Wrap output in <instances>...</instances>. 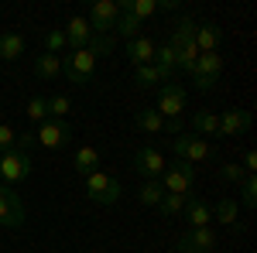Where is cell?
Here are the masks:
<instances>
[{
	"label": "cell",
	"mask_w": 257,
	"mask_h": 253,
	"mask_svg": "<svg viewBox=\"0 0 257 253\" xmlns=\"http://www.w3.org/2000/svg\"><path fill=\"white\" fill-rule=\"evenodd\" d=\"M172 52L178 55V69L189 76V69L196 65V59L202 55L196 48V18H189V14H182V21H178L175 28H172V38L165 41Z\"/></svg>",
	"instance_id": "obj_1"
},
{
	"label": "cell",
	"mask_w": 257,
	"mask_h": 253,
	"mask_svg": "<svg viewBox=\"0 0 257 253\" xmlns=\"http://www.w3.org/2000/svg\"><path fill=\"white\" fill-rule=\"evenodd\" d=\"M31 171H35V157L28 154V151H7V154H0V185L14 188Z\"/></svg>",
	"instance_id": "obj_2"
},
{
	"label": "cell",
	"mask_w": 257,
	"mask_h": 253,
	"mask_svg": "<svg viewBox=\"0 0 257 253\" xmlns=\"http://www.w3.org/2000/svg\"><path fill=\"white\" fill-rule=\"evenodd\" d=\"M120 195H123V185H120L113 175H106V171L86 175V198H89V202H96V205H113V202H120Z\"/></svg>",
	"instance_id": "obj_3"
},
{
	"label": "cell",
	"mask_w": 257,
	"mask_h": 253,
	"mask_svg": "<svg viewBox=\"0 0 257 253\" xmlns=\"http://www.w3.org/2000/svg\"><path fill=\"white\" fill-rule=\"evenodd\" d=\"M93 72H96V59L89 48H79V52H69L62 55V76L76 86H89L93 82Z\"/></svg>",
	"instance_id": "obj_4"
},
{
	"label": "cell",
	"mask_w": 257,
	"mask_h": 253,
	"mask_svg": "<svg viewBox=\"0 0 257 253\" xmlns=\"http://www.w3.org/2000/svg\"><path fill=\"white\" fill-rule=\"evenodd\" d=\"M161 188L165 192H175V195H189L192 192V185H196V168L189 164V161H175V164H165V171H161Z\"/></svg>",
	"instance_id": "obj_5"
},
{
	"label": "cell",
	"mask_w": 257,
	"mask_h": 253,
	"mask_svg": "<svg viewBox=\"0 0 257 253\" xmlns=\"http://www.w3.org/2000/svg\"><path fill=\"white\" fill-rule=\"evenodd\" d=\"M35 140L41 147H48V151H62V147L72 144V123L69 120H45L35 130Z\"/></svg>",
	"instance_id": "obj_6"
},
{
	"label": "cell",
	"mask_w": 257,
	"mask_h": 253,
	"mask_svg": "<svg viewBox=\"0 0 257 253\" xmlns=\"http://www.w3.org/2000/svg\"><path fill=\"white\" fill-rule=\"evenodd\" d=\"M120 18V7L117 0H96L93 7H89V31L93 35H113V24Z\"/></svg>",
	"instance_id": "obj_7"
},
{
	"label": "cell",
	"mask_w": 257,
	"mask_h": 253,
	"mask_svg": "<svg viewBox=\"0 0 257 253\" xmlns=\"http://www.w3.org/2000/svg\"><path fill=\"white\" fill-rule=\"evenodd\" d=\"M134 171H138L144 181H158L161 171H165V154H161L155 144L138 147V154H134Z\"/></svg>",
	"instance_id": "obj_8"
},
{
	"label": "cell",
	"mask_w": 257,
	"mask_h": 253,
	"mask_svg": "<svg viewBox=\"0 0 257 253\" xmlns=\"http://www.w3.org/2000/svg\"><path fill=\"white\" fill-rule=\"evenodd\" d=\"M185 103H189V93H185L182 82H165V86L158 89V113L165 120L168 117H182Z\"/></svg>",
	"instance_id": "obj_9"
},
{
	"label": "cell",
	"mask_w": 257,
	"mask_h": 253,
	"mask_svg": "<svg viewBox=\"0 0 257 253\" xmlns=\"http://www.w3.org/2000/svg\"><path fill=\"white\" fill-rule=\"evenodd\" d=\"M0 226H7V229H21L24 226V202L7 185H0Z\"/></svg>",
	"instance_id": "obj_10"
},
{
	"label": "cell",
	"mask_w": 257,
	"mask_h": 253,
	"mask_svg": "<svg viewBox=\"0 0 257 253\" xmlns=\"http://www.w3.org/2000/svg\"><path fill=\"white\" fill-rule=\"evenodd\" d=\"M213 250H216V233L209 226L189 229V233L178 236V243H175V253H213Z\"/></svg>",
	"instance_id": "obj_11"
},
{
	"label": "cell",
	"mask_w": 257,
	"mask_h": 253,
	"mask_svg": "<svg viewBox=\"0 0 257 253\" xmlns=\"http://www.w3.org/2000/svg\"><path fill=\"white\" fill-rule=\"evenodd\" d=\"M250 130V110H226L219 113V137H240Z\"/></svg>",
	"instance_id": "obj_12"
},
{
	"label": "cell",
	"mask_w": 257,
	"mask_h": 253,
	"mask_svg": "<svg viewBox=\"0 0 257 253\" xmlns=\"http://www.w3.org/2000/svg\"><path fill=\"white\" fill-rule=\"evenodd\" d=\"M219 45H223V31H219V24L213 21H196V48L206 55V52H219Z\"/></svg>",
	"instance_id": "obj_13"
},
{
	"label": "cell",
	"mask_w": 257,
	"mask_h": 253,
	"mask_svg": "<svg viewBox=\"0 0 257 253\" xmlns=\"http://www.w3.org/2000/svg\"><path fill=\"white\" fill-rule=\"evenodd\" d=\"M62 31H65V45H69V52H79V48H86V45L93 41V31H89V21H86V18H72Z\"/></svg>",
	"instance_id": "obj_14"
},
{
	"label": "cell",
	"mask_w": 257,
	"mask_h": 253,
	"mask_svg": "<svg viewBox=\"0 0 257 253\" xmlns=\"http://www.w3.org/2000/svg\"><path fill=\"white\" fill-rule=\"evenodd\" d=\"M182 215L189 219V229H202V226H209V219H213V209L206 205V198H199V195H189V202H185Z\"/></svg>",
	"instance_id": "obj_15"
},
{
	"label": "cell",
	"mask_w": 257,
	"mask_h": 253,
	"mask_svg": "<svg viewBox=\"0 0 257 253\" xmlns=\"http://www.w3.org/2000/svg\"><path fill=\"white\" fill-rule=\"evenodd\" d=\"M155 41L151 38H134V41H127V62L134 65V69H141V65H151L155 62Z\"/></svg>",
	"instance_id": "obj_16"
},
{
	"label": "cell",
	"mask_w": 257,
	"mask_h": 253,
	"mask_svg": "<svg viewBox=\"0 0 257 253\" xmlns=\"http://www.w3.org/2000/svg\"><path fill=\"white\" fill-rule=\"evenodd\" d=\"M213 157H216V147H213L209 140H202V137H189L182 161H189V164L196 168V164H202V161H213Z\"/></svg>",
	"instance_id": "obj_17"
},
{
	"label": "cell",
	"mask_w": 257,
	"mask_h": 253,
	"mask_svg": "<svg viewBox=\"0 0 257 253\" xmlns=\"http://www.w3.org/2000/svg\"><path fill=\"white\" fill-rule=\"evenodd\" d=\"M219 72H223V55H219V52H206V55H199L196 65L189 69V79H192V76H213V79H219Z\"/></svg>",
	"instance_id": "obj_18"
},
{
	"label": "cell",
	"mask_w": 257,
	"mask_h": 253,
	"mask_svg": "<svg viewBox=\"0 0 257 253\" xmlns=\"http://www.w3.org/2000/svg\"><path fill=\"white\" fill-rule=\"evenodd\" d=\"M72 168H76L82 178L93 175V171H99V147H89V144H86V147H79V151H76V157H72Z\"/></svg>",
	"instance_id": "obj_19"
},
{
	"label": "cell",
	"mask_w": 257,
	"mask_h": 253,
	"mask_svg": "<svg viewBox=\"0 0 257 253\" xmlns=\"http://www.w3.org/2000/svg\"><path fill=\"white\" fill-rule=\"evenodd\" d=\"M24 55V38L18 31H0V59L4 62H14Z\"/></svg>",
	"instance_id": "obj_20"
},
{
	"label": "cell",
	"mask_w": 257,
	"mask_h": 253,
	"mask_svg": "<svg viewBox=\"0 0 257 253\" xmlns=\"http://www.w3.org/2000/svg\"><path fill=\"white\" fill-rule=\"evenodd\" d=\"M35 76L45 79V82H52V79H59L62 76V55H38L35 59Z\"/></svg>",
	"instance_id": "obj_21"
},
{
	"label": "cell",
	"mask_w": 257,
	"mask_h": 253,
	"mask_svg": "<svg viewBox=\"0 0 257 253\" xmlns=\"http://www.w3.org/2000/svg\"><path fill=\"white\" fill-rule=\"evenodd\" d=\"M155 65H158L161 79H175V72H178V55L168 48V45H158V48H155Z\"/></svg>",
	"instance_id": "obj_22"
},
{
	"label": "cell",
	"mask_w": 257,
	"mask_h": 253,
	"mask_svg": "<svg viewBox=\"0 0 257 253\" xmlns=\"http://www.w3.org/2000/svg\"><path fill=\"white\" fill-rule=\"evenodd\" d=\"M237 198H219L216 202V209H213V219L216 222H223V226H230V229H240V222H237Z\"/></svg>",
	"instance_id": "obj_23"
},
{
	"label": "cell",
	"mask_w": 257,
	"mask_h": 253,
	"mask_svg": "<svg viewBox=\"0 0 257 253\" xmlns=\"http://www.w3.org/2000/svg\"><path fill=\"white\" fill-rule=\"evenodd\" d=\"M192 130L199 137H219V113H209V110H199L192 117Z\"/></svg>",
	"instance_id": "obj_24"
},
{
	"label": "cell",
	"mask_w": 257,
	"mask_h": 253,
	"mask_svg": "<svg viewBox=\"0 0 257 253\" xmlns=\"http://www.w3.org/2000/svg\"><path fill=\"white\" fill-rule=\"evenodd\" d=\"M113 38H123V41L141 38V21L134 18V14H127V11H120L117 24H113Z\"/></svg>",
	"instance_id": "obj_25"
},
{
	"label": "cell",
	"mask_w": 257,
	"mask_h": 253,
	"mask_svg": "<svg viewBox=\"0 0 257 253\" xmlns=\"http://www.w3.org/2000/svg\"><path fill=\"white\" fill-rule=\"evenodd\" d=\"M134 127H138L141 134H161V127H165V117H161L158 110H138V117H134Z\"/></svg>",
	"instance_id": "obj_26"
},
{
	"label": "cell",
	"mask_w": 257,
	"mask_h": 253,
	"mask_svg": "<svg viewBox=\"0 0 257 253\" xmlns=\"http://www.w3.org/2000/svg\"><path fill=\"white\" fill-rule=\"evenodd\" d=\"M192 195V192H189ZM189 195H175V192H165L158 202V212L165 215V219H172V215H178L182 209H185V202H189Z\"/></svg>",
	"instance_id": "obj_27"
},
{
	"label": "cell",
	"mask_w": 257,
	"mask_h": 253,
	"mask_svg": "<svg viewBox=\"0 0 257 253\" xmlns=\"http://www.w3.org/2000/svg\"><path fill=\"white\" fill-rule=\"evenodd\" d=\"M161 195H165L161 181H141V188H138V202H141V205H151V209H158Z\"/></svg>",
	"instance_id": "obj_28"
},
{
	"label": "cell",
	"mask_w": 257,
	"mask_h": 253,
	"mask_svg": "<svg viewBox=\"0 0 257 253\" xmlns=\"http://www.w3.org/2000/svg\"><path fill=\"white\" fill-rule=\"evenodd\" d=\"M72 113V99L55 93V96H48V120H65Z\"/></svg>",
	"instance_id": "obj_29"
},
{
	"label": "cell",
	"mask_w": 257,
	"mask_h": 253,
	"mask_svg": "<svg viewBox=\"0 0 257 253\" xmlns=\"http://www.w3.org/2000/svg\"><path fill=\"white\" fill-rule=\"evenodd\" d=\"M24 113H28L31 123H45V120H48V96H31Z\"/></svg>",
	"instance_id": "obj_30"
},
{
	"label": "cell",
	"mask_w": 257,
	"mask_h": 253,
	"mask_svg": "<svg viewBox=\"0 0 257 253\" xmlns=\"http://www.w3.org/2000/svg\"><path fill=\"white\" fill-rule=\"evenodd\" d=\"M86 48L93 52V59H96V55H113V48H117V38H113V35H93V41H89Z\"/></svg>",
	"instance_id": "obj_31"
},
{
	"label": "cell",
	"mask_w": 257,
	"mask_h": 253,
	"mask_svg": "<svg viewBox=\"0 0 257 253\" xmlns=\"http://www.w3.org/2000/svg\"><path fill=\"white\" fill-rule=\"evenodd\" d=\"M134 82H138L141 89H148V86H155V82H161L158 65L151 62V65H141V69H134Z\"/></svg>",
	"instance_id": "obj_32"
},
{
	"label": "cell",
	"mask_w": 257,
	"mask_h": 253,
	"mask_svg": "<svg viewBox=\"0 0 257 253\" xmlns=\"http://www.w3.org/2000/svg\"><path fill=\"white\" fill-rule=\"evenodd\" d=\"M65 48H69V45H65V31H62V28H55V31L45 35V52H48V55H62Z\"/></svg>",
	"instance_id": "obj_33"
},
{
	"label": "cell",
	"mask_w": 257,
	"mask_h": 253,
	"mask_svg": "<svg viewBox=\"0 0 257 253\" xmlns=\"http://www.w3.org/2000/svg\"><path fill=\"white\" fill-rule=\"evenodd\" d=\"M240 195H243V205H247V209L257 205V178L254 175H247L243 181H240Z\"/></svg>",
	"instance_id": "obj_34"
},
{
	"label": "cell",
	"mask_w": 257,
	"mask_h": 253,
	"mask_svg": "<svg viewBox=\"0 0 257 253\" xmlns=\"http://www.w3.org/2000/svg\"><path fill=\"white\" fill-rule=\"evenodd\" d=\"M219 175H223V181H230V185H240L247 178V171L240 168L237 161H230V164H219Z\"/></svg>",
	"instance_id": "obj_35"
},
{
	"label": "cell",
	"mask_w": 257,
	"mask_h": 253,
	"mask_svg": "<svg viewBox=\"0 0 257 253\" xmlns=\"http://www.w3.org/2000/svg\"><path fill=\"white\" fill-rule=\"evenodd\" d=\"M14 144H18V130H14V127H7V123H0V154L14 151Z\"/></svg>",
	"instance_id": "obj_36"
},
{
	"label": "cell",
	"mask_w": 257,
	"mask_h": 253,
	"mask_svg": "<svg viewBox=\"0 0 257 253\" xmlns=\"http://www.w3.org/2000/svg\"><path fill=\"white\" fill-rule=\"evenodd\" d=\"M38 140H35V130H24V134H18V144H14V151H31Z\"/></svg>",
	"instance_id": "obj_37"
},
{
	"label": "cell",
	"mask_w": 257,
	"mask_h": 253,
	"mask_svg": "<svg viewBox=\"0 0 257 253\" xmlns=\"http://www.w3.org/2000/svg\"><path fill=\"white\" fill-rule=\"evenodd\" d=\"M216 82H219V79H213V76H192V86H196L199 93H209Z\"/></svg>",
	"instance_id": "obj_38"
},
{
	"label": "cell",
	"mask_w": 257,
	"mask_h": 253,
	"mask_svg": "<svg viewBox=\"0 0 257 253\" xmlns=\"http://www.w3.org/2000/svg\"><path fill=\"white\" fill-rule=\"evenodd\" d=\"M240 168H243L247 175H254V171H257V151H247L243 161H240Z\"/></svg>",
	"instance_id": "obj_39"
},
{
	"label": "cell",
	"mask_w": 257,
	"mask_h": 253,
	"mask_svg": "<svg viewBox=\"0 0 257 253\" xmlns=\"http://www.w3.org/2000/svg\"><path fill=\"white\" fill-rule=\"evenodd\" d=\"M161 130H165V134H172V137H178V134H182V117H168Z\"/></svg>",
	"instance_id": "obj_40"
},
{
	"label": "cell",
	"mask_w": 257,
	"mask_h": 253,
	"mask_svg": "<svg viewBox=\"0 0 257 253\" xmlns=\"http://www.w3.org/2000/svg\"><path fill=\"white\" fill-rule=\"evenodd\" d=\"M158 11H178V0H158Z\"/></svg>",
	"instance_id": "obj_41"
}]
</instances>
